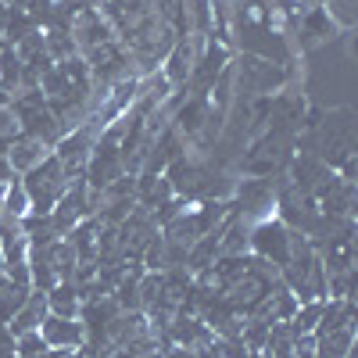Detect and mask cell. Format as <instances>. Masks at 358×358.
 I'll return each mask as SVG.
<instances>
[{"instance_id": "obj_17", "label": "cell", "mask_w": 358, "mask_h": 358, "mask_svg": "<svg viewBox=\"0 0 358 358\" xmlns=\"http://www.w3.org/2000/svg\"><path fill=\"white\" fill-rule=\"evenodd\" d=\"M8 18H11V4L0 0V36H4V29H8Z\"/></svg>"}, {"instance_id": "obj_10", "label": "cell", "mask_w": 358, "mask_h": 358, "mask_svg": "<svg viewBox=\"0 0 358 358\" xmlns=\"http://www.w3.org/2000/svg\"><path fill=\"white\" fill-rule=\"evenodd\" d=\"M4 215H11V219L29 215V194L22 187V179H11V183L4 187Z\"/></svg>"}, {"instance_id": "obj_7", "label": "cell", "mask_w": 358, "mask_h": 358, "mask_svg": "<svg viewBox=\"0 0 358 358\" xmlns=\"http://www.w3.org/2000/svg\"><path fill=\"white\" fill-rule=\"evenodd\" d=\"M47 308L50 315H62V319H76L79 315V290L72 280H62L47 290Z\"/></svg>"}, {"instance_id": "obj_8", "label": "cell", "mask_w": 358, "mask_h": 358, "mask_svg": "<svg viewBox=\"0 0 358 358\" xmlns=\"http://www.w3.org/2000/svg\"><path fill=\"white\" fill-rule=\"evenodd\" d=\"M236 194H241V204H244L248 215L265 212V208L273 204V183H268V179H244V183L236 187Z\"/></svg>"}, {"instance_id": "obj_19", "label": "cell", "mask_w": 358, "mask_h": 358, "mask_svg": "<svg viewBox=\"0 0 358 358\" xmlns=\"http://www.w3.org/2000/svg\"><path fill=\"white\" fill-rule=\"evenodd\" d=\"M11 358H18V355H11Z\"/></svg>"}, {"instance_id": "obj_14", "label": "cell", "mask_w": 358, "mask_h": 358, "mask_svg": "<svg viewBox=\"0 0 358 358\" xmlns=\"http://www.w3.org/2000/svg\"><path fill=\"white\" fill-rule=\"evenodd\" d=\"M183 4H190V18L187 22H194L197 29L212 25V4H208V0H183Z\"/></svg>"}, {"instance_id": "obj_6", "label": "cell", "mask_w": 358, "mask_h": 358, "mask_svg": "<svg viewBox=\"0 0 358 358\" xmlns=\"http://www.w3.org/2000/svg\"><path fill=\"white\" fill-rule=\"evenodd\" d=\"M194 72V47L190 40H176L165 54V83H187Z\"/></svg>"}, {"instance_id": "obj_4", "label": "cell", "mask_w": 358, "mask_h": 358, "mask_svg": "<svg viewBox=\"0 0 358 358\" xmlns=\"http://www.w3.org/2000/svg\"><path fill=\"white\" fill-rule=\"evenodd\" d=\"M50 315V308H47V294L43 290H29V297H25V305L11 315V322H8V330L18 337V334H29V330H40V322Z\"/></svg>"}, {"instance_id": "obj_11", "label": "cell", "mask_w": 358, "mask_h": 358, "mask_svg": "<svg viewBox=\"0 0 358 358\" xmlns=\"http://www.w3.org/2000/svg\"><path fill=\"white\" fill-rule=\"evenodd\" d=\"M18 83H22V62H18V54L11 47H4L0 50V86L11 90Z\"/></svg>"}, {"instance_id": "obj_16", "label": "cell", "mask_w": 358, "mask_h": 358, "mask_svg": "<svg viewBox=\"0 0 358 358\" xmlns=\"http://www.w3.org/2000/svg\"><path fill=\"white\" fill-rule=\"evenodd\" d=\"M15 355V334L8 330V322H0V358Z\"/></svg>"}, {"instance_id": "obj_2", "label": "cell", "mask_w": 358, "mask_h": 358, "mask_svg": "<svg viewBox=\"0 0 358 358\" xmlns=\"http://www.w3.org/2000/svg\"><path fill=\"white\" fill-rule=\"evenodd\" d=\"M248 244H255L258 258L273 262L276 268H283L290 262V229L283 222H258L248 233Z\"/></svg>"}, {"instance_id": "obj_1", "label": "cell", "mask_w": 358, "mask_h": 358, "mask_svg": "<svg viewBox=\"0 0 358 358\" xmlns=\"http://www.w3.org/2000/svg\"><path fill=\"white\" fill-rule=\"evenodd\" d=\"M22 187H25V194H29V212L50 215V208L62 201V194L69 190V176H65L62 162L50 155V158H43L36 169L25 172Z\"/></svg>"}, {"instance_id": "obj_9", "label": "cell", "mask_w": 358, "mask_h": 358, "mask_svg": "<svg viewBox=\"0 0 358 358\" xmlns=\"http://www.w3.org/2000/svg\"><path fill=\"white\" fill-rule=\"evenodd\" d=\"M204 122H208V108H204V101H187V108H179V111H176V133H179V136H194V133H201Z\"/></svg>"}, {"instance_id": "obj_15", "label": "cell", "mask_w": 358, "mask_h": 358, "mask_svg": "<svg viewBox=\"0 0 358 358\" xmlns=\"http://www.w3.org/2000/svg\"><path fill=\"white\" fill-rule=\"evenodd\" d=\"M183 212H187V204H183V201H176V197H169L165 204H158V215H155V222H158V226H169L172 219H179Z\"/></svg>"}, {"instance_id": "obj_18", "label": "cell", "mask_w": 358, "mask_h": 358, "mask_svg": "<svg viewBox=\"0 0 358 358\" xmlns=\"http://www.w3.org/2000/svg\"><path fill=\"white\" fill-rule=\"evenodd\" d=\"M4 47H8V43H4V40H0V50H4Z\"/></svg>"}, {"instance_id": "obj_3", "label": "cell", "mask_w": 358, "mask_h": 358, "mask_svg": "<svg viewBox=\"0 0 358 358\" xmlns=\"http://www.w3.org/2000/svg\"><path fill=\"white\" fill-rule=\"evenodd\" d=\"M40 337L47 341V348H83L86 330L76 319H62V315H47L40 322Z\"/></svg>"}, {"instance_id": "obj_13", "label": "cell", "mask_w": 358, "mask_h": 358, "mask_svg": "<svg viewBox=\"0 0 358 358\" xmlns=\"http://www.w3.org/2000/svg\"><path fill=\"white\" fill-rule=\"evenodd\" d=\"M15 136H22V126H18V118H15V111L8 108V104H0V140H15Z\"/></svg>"}, {"instance_id": "obj_12", "label": "cell", "mask_w": 358, "mask_h": 358, "mask_svg": "<svg viewBox=\"0 0 358 358\" xmlns=\"http://www.w3.org/2000/svg\"><path fill=\"white\" fill-rule=\"evenodd\" d=\"M43 351H47V341L40 337V330H29V334L15 337V355L18 358H40Z\"/></svg>"}, {"instance_id": "obj_5", "label": "cell", "mask_w": 358, "mask_h": 358, "mask_svg": "<svg viewBox=\"0 0 358 358\" xmlns=\"http://www.w3.org/2000/svg\"><path fill=\"white\" fill-rule=\"evenodd\" d=\"M47 158V147L40 143V140H33V136H15L11 140V147H8V165H11V172H29V169H36L40 162Z\"/></svg>"}]
</instances>
